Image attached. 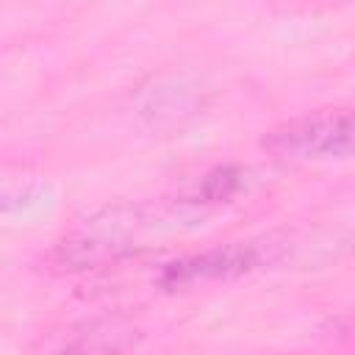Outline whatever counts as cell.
Listing matches in <instances>:
<instances>
[{
	"instance_id": "1",
	"label": "cell",
	"mask_w": 355,
	"mask_h": 355,
	"mask_svg": "<svg viewBox=\"0 0 355 355\" xmlns=\"http://www.w3.org/2000/svg\"><path fill=\"white\" fill-rule=\"evenodd\" d=\"M178 216L194 219L180 200L172 205L150 202H119L86 216L72 233L58 244V263L64 269H97L116 263L128 255H136L144 247V239L161 230Z\"/></svg>"
},
{
	"instance_id": "2",
	"label": "cell",
	"mask_w": 355,
	"mask_h": 355,
	"mask_svg": "<svg viewBox=\"0 0 355 355\" xmlns=\"http://www.w3.org/2000/svg\"><path fill=\"white\" fill-rule=\"evenodd\" d=\"M261 147L286 164H308L327 158H347L352 153V111L319 108L275 125Z\"/></svg>"
},
{
	"instance_id": "3",
	"label": "cell",
	"mask_w": 355,
	"mask_h": 355,
	"mask_svg": "<svg viewBox=\"0 0 355 355\" xmlns=\"http://www.w3.org/2000/svg\"><path fill=\"white\" fill-rule=\"evenodd\" d=\"M286 244L275 236H261L250 241H233L225 247H214L197 255L178 258L161 269V286L166 291L191 288L202 283H227L236 277H244L250 272H258L263 266H272L280 261Z\"/></svg>"
},
{
	"instance_id": "4",
	"label": "cell",
	"mask_w": 355,
	"mask_h": 355,
	"mask_svg": "<svg viewBox=\"0 0 355 355\" xmlns=\"http://www.w3.org/2000/svg\"><path fill=\"white\" fill-rule=\"evenodd\" d=\"M136 344V330L122 322L94 319L69 327V333L53 347V355H119Z\"/></svg>"
}]
</instances>
